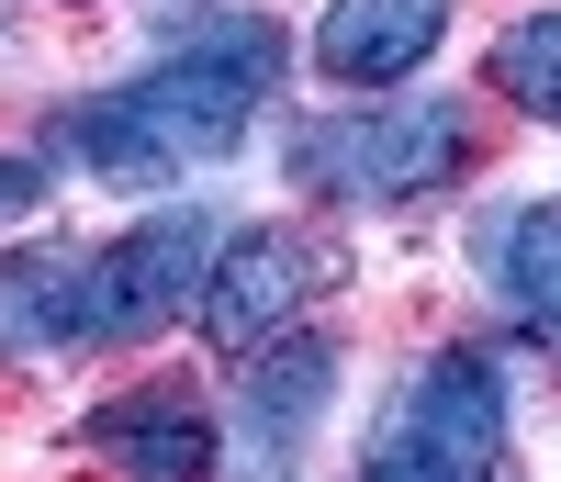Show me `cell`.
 Instances as JSON below:
<instances>
[{
  "label": "cell",
  "instance_id": "obj_1",
  "mask_svg": "<svg viewBox=\"0 0 561 482\" xmlns=\"http://www.w3.org/2000/svg\"><path fill=\"white\" fill-rule=\"evenodd\" d=\"M270 90H280V23L270 12H225V23H192L158 68L68 102L57 113V158H79L113 191H158L180 169L237 158L248 124L270 113Z\"/></svg>",
  "mask_w": 561,
  "mask_h": 482
},
{
  "label": "cell",
  "instance_id": "obj_2",
  "mask_svg": "<svg viewBox=\"0 0 561 482\" xmlns=\"http://www.w3.org/2000/svg\"><path fill=\"white\" fill-rule=\"evenodd\" d=\"M359 482H505V370L494 348H438L393 393Z\"/></svg>",
  "mask_w": 561,
  "mask_h": 482
},
{
  "label": "cell",
  "instance_id": "obj_3",
  "mask_svg": "<svg viewBox=\"0 0 561 482\" xmlns=\"http://www.w3.org/2000/svg\"><path fill=\"white\" fill-rule=\"evenodd\" d=\"M472 158V124L460 102H393V113H337L293 147L304 191H337V203H427L438 180H460Z\"/></svg>",
  "mask_w": 561,
  "mask_h": 482
},
{
  "label": "cell",
  "instance_id": "obj_4",
  "mask_svg": "<svg viewBox=\"0 0 561 482\" xmlns=\"http://www.w3.org/2000/svg\"><path fill=\"white\" fill-rule=\"evenodd\" d=\"M225 259V236L203 203H169V214H135L124 236L90 248V348H124V336H158L180 303H203V280Z\"/></svg>",
  "mask_w": 561,
  "mask_h": 482
},
{
  "label": "cell",
  "instance_id": "obj_5",
  "mask_svg": "<svg viewBox=\"0 0 561 482\" xmlns=\"http://www.w3.org/2000/svg\"><path fill=\"white\" fill-rule=\"evenodd\" d=\"M337 280V259H325V236H304V225H248V236H225V259H214V280H203V336L214 348H237V359H259L270 336H293L304 325V303Z\"/></svg>",
  "mask_w": 561,
  "mask_h": 482
},
{
  "label": "cell",
  "instance_id": "obj_6",
  "mask_svg": "<svg viewBox=\"0 0 561 482\" xmlns=\"http://www.w3.org/2000/svg\"><path fill=\"white\" fill-rule=\"evenodd\" d=\"M325 404H337V336H270L237 381V449H248V482H293Z\"/></svg>",
  "mask_w": 561,
  "mask_h": 482
},
{
  "label": "cell",
  "instance_id": "obj_7",
  "mask_svg": "<svg viewBox=\"0 0 561 482\" xmlns=\"http://www.w3.org/2000/svg\"><path fill=\"white\" fill-rule=\"evenodd\" d=\"M449 45V0H325L314 12V68L337 90H404Z\"/></svg>",
  "mask_w": 561,
  "mask_h": 482
},
{
  "label": "cell",
  "instance_id": "obj_8",
  "mask_svg": "<svg viewBox=\"0 0 561 482\" xmlns=\"http://www.w3.org/2000/svg\"><path fill=\"white\" fill-rule=\"evenodd\" d=\"M79 449L102 460L113 482H214L225 438H214V415L192 393H124L79 426Z\"/></svg>",
  "mask_w": 561,
  "mask_h": 482
},
{
  "label": "cell",
  "instance_id": "obj_9",
  "mask_svg": "<svg viewBox=\"0 0 561 482\" xmlns=\"http://www.w3.org/2000/svg\"><path fill=\"white\" fill-rule=\"evenodd\" d=\"M90 348V248H12L0 259V359Z\"/></svg>",
  "mask_w": 561,
  "mask_h": 482
},
{
  "label": "cell",
  "instance_id": "obj_10",
  "mask_svg": "<svg viewBox=\"0 0 561 482\" xmlns=\"http://www.w3.org/2000/svg\"><path fill=\"white\" fill-rule=\"evenodd\" d=\"M483 269H494V292L517 303L539 336H561V203L505 214V225L483 236Z\"/></svg>",
  "mask_w": 561,
  "mask_h": 482
},
{
  "label": "cell",
  "instance_id": "obj_11",
  "mask_svg": "<svg viewBox=\"0 0 561 482\" xmlns=\"http://www.w3.org/2000/svg\"><path fill=\"white\" fill-rule=\"evenodd\" d=\"M483 79H494L528 124H550V135H561V0H539V12H517V23L494 34Z\"/></svg>",
  "mask_w": 561,
  "mask_h": 482
},
{
  "label": "cell",
  "instance_id": "obj_12",
  "mask_svg": "<svg viewBox=\"0 0 561 482\" xmlns=\"http://www.w3.org/2000/svg\"><path fill=\"white\" fill-rule=\"evenodd\" d=\"M45 203V158H0V225Z\"/></svg>",
  "mask_w": 561,
  "mask_h": 482
},
{
  "label": "cell",
  "instance_id": "obj_13",
  "mask_svg": "<svg viewBox=\"0 0 561 482\" xmlns=\"http://www.w3.org/2000/svg\"><path fill=\"white\" fill-rule=\"evenodd\" d=\"M0 34H12V0H0Z\"/></svg>",
  "mask_w": 561,
  "mask_h": 482
}]
</instances>
